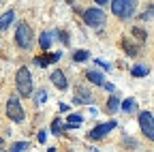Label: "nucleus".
<instances>
[{"mask_svg":"<svg viewBox=\"0 0 154 152\" xmlns=\"http://www.w3.org/2000/svg\"><path fill=\"white\" fill-rule=\"evenodd\" d=\"M15 86H17V92L22 97H30L34 86H32V73L28 67H19L17 73H15Z\"/></svg>","mask_w":154,"mask_h":152,"instance_id":"1","label":"nucleus"},{"mask_svg":"<svg viewBox=\"0 0 154 152\" xmlns=\"http://www.w3.org/2000/svg\"><path fill=\"white\" fill-rule=\"evenodd\" d=\"M137 11V0H111V13L120 20H131Z\"/></svg>","mask_w":154,"mask_h":152,"instance_id":"2","label":"nucleus"},{"mask_svg":"<svg viewBox=\"0 0 154 152\" xmlns=\"http://www.w3.org/2000/svg\"><path fill=\"white\" fill-rule=\"evenodd\" d=\"M32 41H34L32 28L26 22H19L17 24V30H15V43H17V47L19 49H30L32 47Z\"/></svg>","mask_w":154,"mask_h":152,"instance_id":"3","label":"nucleus"},{"mask_svg":"<svg viewBox=\"0 0 154 152\" xmlns=\"http://www.w3.org/2000/svg\"><path fill=\"white\" fill-rule=\"evenodd\" d=\"M82 17H84V22H86L90 28H103V26H105V22H107V17H105L103 9H101L99 5L86 9V11L82 13Z\"/></svg>","mask_w":154,"mask_h":152,"instance_id":"4","label":"nucleus"},{"mask_svg":"<svg viewBox=\"0 0 154 152\" xmlns=\"http://www.w3.org/2000/svg\"><path fill=\"white\" fill-rule=\"evenodd\" d=\"M7 116L13 122H24L26 113H24V107H22V103H19L17 97H9V101H7Z\"/></svg>","mask_w":154,"mask_h":152,"instance_id":"5","label":"nucleus"},{"mask_svg":"<svg viewBox=\"0 0 154 152\" xmlns=\"http://www.w3.org/2000/svg\"><path fill=\"white\" fill-rule=\"evenodd\" d=\"M139 129L150 141H154V116L150 111H139Z\"/></svg>","mask_w":154,"mask_h":152,"instance_id":"6","label":"nucleus"},{"mask_svg":"<svg viewBox=\"0 0 154 152\" xmlns=\"http://www.w3.org/2000/svg\"><path fill=\"white\" fill-rule=\"evenodd\" d=\"M92 101H94V94L86 88V86H77L75 88V99H73V103L75 105H92Z\"/></svg>","mask_w":154,"mask_h":152,"instance_id":"7","label":"nucleus"},{"mask_svg":"<svg viewBox=\"0 0 154 152\" xmlns=\"http://www.w3.org/2000/svg\"><path fill=\"white\" fill-rule=\"evenodd\" d=\"M116 126H118V124H116V120H111V122H105V124H99V126H94L92 131H90V139H103L105 135H107V133L109 131H113Z\"/></svg>","mask_w":154,"mask_h":152,"instance_id":"8","label":"nucleus"},{"mask_svg":"<svg viewBox=\"0 0 154 152\" xmlns=\"http://www.w3.org/2000/svg\"><path fill=\"white\" fill-rule=\"evenodd\" d=\"M49 82L58 88V90H66L69 88V79H66V75L60 71V69H56V71H51V75H49Z\"/></svg>","mask_w":154,"mask_h":152,"instance_id":"9","label":"nucleus"},{"mask_svg":"<svg viewBox=\"0 0 154 152\" xmlns=\"http://www.w3.org/2000/svg\"><path fill=\"white\" fill-rule=\"evenodd\" d=\"M13 20H15V11H13V9H9L7 13H2V15H0V32L9 30V26L13 24Z\"/></svg>","mask_w":154,"mask_h":152,"instance_id":"10","label":"nucleus"},{"mask_svg":"<svg viewBox=\"0 0 154 152\" xmlns=\"http://www.w3.org/2000/svg\"><path fill=\"white\" fill-rule=\"evenodd\" d=\"M86 79L92 82L94 86H105V84H107V82H105V75L99 73V71H88V73H86Z\"/></svg>","mask_w":154,"mask_h":152,"instance_id":"11","label":"nucleus"},{"mask_svg":"<svg viewBox=\"0 0 154 152\" xmlns=\"http://www.w3.org/2000/svg\"><path fill=\"white\" fill-rule=\"evenodd\" d=\"M38 47H41L43 51H47V49L51 47V32H47V30H45L41 36H38Z\"/></svg>","mask_w":154,"mask_h":152,"instance_id":"12","label":"nucleus"},{"mask_svg":"<svg viewBox=\"0 0 154 152\" xmlns=\"http://www.w3.org/2000/svg\"><path fill=\"white\" fill-rule=\"evenodd\" d=\"M148 73H150V69H148L146 64H135V67L131 69V75H133V77H146Z\"/></svg>","mask_w":154,"mask_h":152,"instance_id":"13","label":"nucleus"},{"mask_svg":"<svg viewBox=\"0 0 154 152\" xmlns=\"http://www.w3.org/2000/svg\"><path fill=\"white\" fill-rule=\"evenodd\" d=\"M58 60H60V51H58V54H51V56H47V58H36L34 62H36L38 67H47L49 62H58Z\"/></svg>","mask_w":154,"mask_h":152,"instance_id":"14","label":"nucleus"},{"mask_svg":"<svg viewBox=\"0 0 154 152\" xmlns=\"http://www.w3.org/2000/svg\"><path fill=\"white\" fill-rule=\"evenodd\" d=\"M120 107H122V103H120V99H118V97H116V94H113V97H111V99L107 101V109H109L111 113H116V111H118Z\"/></svg>","mask_w":154,"mask_h":152,"instance_id":"15","label":"nucleus"},{"mask_svg":"<svg viewBox=\"0 0 154 152\" xmlns=\"http://www.w3.org/2000/svg\"><path fill=\"white\" fill-rule=\"evenodd\" d=\"M122 109H124L126 113H135V111H137V101H135V99H126V101L122 103Z\"/></svg>","mask_w":154,"mask_h":152,"instance_id":"16","label":"nucleus"},{"mask_svg":"<svg viewBox=\"0 0 154 152\" xmlns=\"http://www.w3.org/2000/svg\"><path fill=\"white\" fill-rule=\"evenodd\" d=\"M47 99H49V94H47V90H45V88H41V90H36V92H34V101H36L38 105L45 103Z\"/></svg>","mask_w":154,"mask_h":152,"instance_id":"17","label":"nucleus"},{"mask_svg":"<svg viewBox=\"0 0 154 152\" xmlns=\"http://www.w3.org/2000/svg\"><path fill=\"white\" fill-rule=\"evenodd\" d=\"M139 17H141L143 22H154V5H150V7H148V9L139 15Z\"/></svg>","mask_w":154,"mask_h":152,"instance_id":"18","label":"nucleus"},{"mask_svg":"<svg viewBox=\"0 0 154 152\" xmlns=\"http://www.w3.org/2000/svg\"><path fill=\"white\" fill-rule=\"evenodd\" d=\"M122 45H124V49H126V54H128V56H137V51H139V49L135 47V43H131L128 39H124V41H122Z\"/></svg>","mask_w":154,"mask_h":152,"instance_id":"19","label":"nucleus"},{"mask_svg":"<svg viewBox=\"0 0 154 152\" xmlns=\"http://www.w3.org/2000/svg\"><path fill=\"white\" fill-rule=\"evenodd\" d=\"M62 120L60 118H56L54 122H51V133H54V135H62Z\"/></svg>","mask_w":154,"mask_h":152,"instance_id":"20","label":"nucleus"},{"mask_svg":"<svg viewBox=\"0 0 154 152\" xmlns=\"http://www.w3.org/2000/svg\"><path fill=\"white\" fill-rule=\"evenodd\" d=\"M28 148H30L28 141H17V144L11 146V150H15V152H24V150H28Z\"/></svg>","mask_w":154,"mask_h":152,"instance_id":"21","label":"nucleus"},{"mask_svg":"<svg viewBox=\"0 0 154 152\" xmlns=\"http://www.w3.org/2000/svg\"><path fill=\"white\" fill-rule=\"evenodd\" d=\"M86 58H88V51H84V49H79V51L73 54V60H75V62H84Z\"/></svg>","mask_w":154,"mask_h":152,"instance_id":"22","label":"nucleus"},{"mask_svg":"<svg viewBox=\"0 0 154 152\" xmlns=\"http://www.w3.org/2000/svg\"><path fill=\"white\" fill-rule=\"evenodd\" d=\"M69 122H71V124H79V126H82L84 116H82V113H71V116H69Z\"/></svg>","mask_w":154,"mask_h":152,"instance_id":"23","label":"nucleus"},{"mask_svg":"<svg viewBox=\"0 0 154 152\" xmlns=\"http://www.w3.org/2000/svg\"><path fill=\"white\" fill-rule=\"evenodd\" d=\"M133 34L137 36L139 41H146V30H143V28H139V26H135V28H133Z\"/></svg>","mask_w":154,"mask_h":152,"instance_id":"24","label":"nucleus"},{"mask_svg":"<svg viewBox=\"0 0 154 152\" xmlns=\"http://www.w3.org/2000/svg\"><path fill=\"white\" fill-rule=\"evenodd\" d=\"M96 64H99L103 71H111V64H109V62H105V60H99V58H96Z\"/></svg>","mask_w":154,"mask_h":152,"instance_id":"25","label":"nucleus"},{"mask_svg":"<svg viewBox=\"0 0 154 152\" xmlns=\"http://www.w3.org/2000/svg\"><path fill=\"white\" fill-rule=\"evenodd\" d=\"M36 139H38V144H45V139H47V131H41Z\"/></svg>","mask_w":154,"mask_h":152,"instance_id":"26","label":"nucleus"},{"mask_svg":"<svg viewBox=\"0 0 154 152\" xmlns=\"http://www.w3.org/2000/svg\"><path fill=\"white\" fill-rule=\"evenodd\" d=\"M94 2H96V5H99V7H101V5H105V2H109V0H94Z\"/></svg>","mask_w":154,"mask_h":152,"instance_id":"27","label":"nucleus"},{"mask_svg":"<svg viewBox=\"0 0 154 152\" xmlns=\"http://www.w3.org/2000/svg\"><path fill=\"white\" fill-rule=\"evenodd\" d=\"M0 5H2V0H0Z\"/></svg>","mask_w":154,"mask_h":152,"instance_id":"28","label":"nucleus"},{"mask_svg":"<svg viewBox=\"0 0 154 152\" xmlns=\"http://www.w3.org/2000/svg\"><path fill=\"white\" fill-rule=\"evenodd\" d=\"M69 2H73V0H69Z\"/></svg>","mask_w":154,"mask_h":152,"instance_id":"29","label":"nucleus"}]
</instances>
